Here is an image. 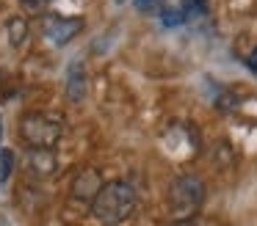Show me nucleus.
<instances>
[{
	"mask_svg": "<svg viewBox=\"0 0 257 226\" xmlns=\"http://www.w3.org/2000/svg\"><path fill=\"white\" fill-rule=\"evenodd\" d=\"M183 11L188 17H199L207 11V0H183Z\"/></svg>",
	"mask_w": 257,
	"mask_h": 226,
	"instance_id": "nucleus-11",
	"label": "nucleus"
},
{
	"mask_svg": "<svg viewBox=\"0 0 257 226\" xmlns=\"http://www.w3.org/2000/svg\"><path fill=\"white\" fill-rule=\"evenodd\" d=\"M246 64H249V69H251V72H254V75H257V47H254V50H251V53H249V58H246Z\"/></svg>",
	"mask_w": 257,
	"mask_h": 226,
	"instance_id": "nucleus-14",
	"label": "nucleus"
},
{
	"mask_svg": "<svg viewBox=\"0 0 257 226\" xmlns=\"http://www.w3.org/2000/svg\"><path fill=\"white\" fill-rule=\"evenodd\" d=\"M28 165L36 176H53L56 174V154L53 149H31L28 152Z\"/></svg>",
	"mask_w": 257,
	"mask_h": 226,
	"instance_id": "nucleus-7",
	"label": "nucleus"
},
{
	"mask_svg": "<svg viewBox=\"0 0 257 226\" xmlns=\"http://www.w3.org/2000/svg\"><path fill=\"white\" fill-rule=\"evenodd\" d=\"M174 226H216V223L207 218H183V220H174Z\"/></svg>",
	"mask_w": 257,
	"mask_h": 226,
	"instance_id": "nucleus-13",
	"label": "nucleus"
},
{
	"mask_svg": "<svg viewBox=\"0 0 257 226\" xmlns=\"http://www.w3.org/2000/svg\"><path fill=\"white\" fill-rule=\"evenodd\" d=\"M20 135H23V141L28 143L31 149H53L61 141L64 127H61V121H56L53 116L34 110V113L20 119Z\"/></svg>",
	"mask_w": 257,
	"mask_h": 226,
	"instance_id": "nucleus-3",
	"label": "nucleus"
},
{
	"mask_svg": "<svg viewBox=\"0 0 257 226\" xmlns=\"http://www.w3.org/2000/svg\"><path fill=\"white\" fill-rule=\"evenodd\" d=\"M136 204H139V193L130 182H111L102 185V190L91 201V215L102 226H122L136 212Z\"/></svg>",
	"mask_w": 257,
	"mask_h": 226,
	"instance_id": "nucleus-1",
	"label": "nucleus"
},
{
	"mask_svg": "<svg viewBox=\"0 0 257 226\" xmlns=\"http://www.w3.org/2000/svg\"><path fill=\"white\" fill-rule=\"evenodd\" d=\"M80 31H83V20H80V17H69V20H53L50 25L45 28V36L50 39L56 47H61V44L72 42Z\"/></svg>",
	"mask_w": 257,
	"mask_h": 226,
	"instance_id": "nucleus-5",
	"label": "nucleus"
},
{
	"mask_svg": "<svg viewBox=\"0 0 257 226\" xmlns=\"http://www.w3.org/2000/svg\"><path fill=\"white\" fill-rule=\"evenodd\" d=\"M116 3H124V0H116Z\"/></svg>",
	"mask_w": 257,
	"mask_h": 226,
	"instance_id": "nucleus-16",
	"label": "nucleus"
},
{
	"mask_svg": "<svg viewBox=\"0 0 257 226\" xmlns=\"http://www.w3.org/2000/svg\"><path fill=\"white\" fill-rule=\"evenodd\" d=\"M0 138H3V121H0Z\"/></svg>",
	"mask_w": 257,
	"mask_h": 226,
	"instance_id": "nucleus-15",
	"label": "nucleus"
},
{
	"mask_svg": "<svg viewBox=\"0 0 257 226\" xmlns=\"http://www.w3.org/2000/svg\"><path fill=\"white\" fill-rule=\"evenodd\" d=\"M0 182H3V174H0Z\"/></svg>",
	"mask_w": 257,
	"mask_h": 226,
	"instance_id": "nucleus-17",
	"label": "nucleus"
},
{
	"mask_svg": "<svg viewBox=\"0 0 257 226\" xmlns=\"http://www.w3.org/2000/svg\"><path fill=\"white\" fill-rule=\"evenodd\" d=\"M185 20H188V14H185L183 9H163L161 11V22L166 28H177V25H183Z\"/></svg>",
	"mask_w": 257,
	"mask_h": 226,
	"instance_id": "nucleus-9",
	"label": "nucleus"
},
{
	"mask_svg": "<svg viewBox=\"0 0 257 226\" xmlns=\"http://www.w3.org/2000/svg\"><path fill=\"white\" fill-rule=\"evenodd\" d=\"M86 91H89V75H86V66L80 61H72L67 69V77H64V94H67L69 102H83Z\"/></svg>",
	"mask_w": 257,
	"mask_h": 226,
	"instance_id": "nucleus-4",
	"label": "nucleus"
},
{
	"mask_svg": "<svg viewBox=\"0 0 257 226\" xmlns=\"http://www.w3.org/2000/svg\"><path fill=\"white\" fill-rule=\"evenodd\" d=\"M12 165H14V152L12 149H0V174H3V182L12 174Z\"/></svg>",
	"mask_w": 257,
	"mask_h": 226,
	"instance_id": "nucleus-10",
	"label": "nucleus"
},
{
	"mask_svg": "<svg viewBox=\"0 0 257 226\" xmlns=\"http://www.w3.org/2000/svg\"><path fill=\"white\" fill-rule=\"evenodd\" d=\"M100 190H102V179L94 168H83L72 182V198H78V201H94Z\"/></svg>",
	"mask_w": 257,
	"mask_h": 226,
	"instance_id": "nucleus-6",
	"label": "nucleus"
},
{
	"mask_svg": "<svg viewBox=\"0 0 257 226\" xmlns=\"http://www.w3.org/2000/svg\"><path fill=\"white\" fill-rule=\"evenodd\" d=\"M205 182L196 174H183L169 185V207H172V215L177 220L183 218H194V212L202 207L205 201Z\"/></svg>",
	"mask_w": 257,
	"mask_h": 226,
	"instance_id": "nucleus-2",
	"label": "nucleus"
},
{
	"mask_svg": "<svg viewBox=\"0 0 257 226\" xmlns=\"http://www.w3.org/2000/svg\"><path fill=\"white\" fill-rule=\"evenodd\" d=\"M136 9L144 11V14H152V11H163L166 3L163 0H136Z\"/></svg>",
	"mask_w": 257,
	"mask_h": 226,
	"instance_id": "nucleus-12",
	"label": "nucleus"
},
{
	"mask_svg": "<svg viewBox=\"0 0 257 226\" xmlns=\"http://www.w3.org/2000/svg\"><path fill=\"white\" fill-rule=\"evenodd\" d=\"M6 33H9V42H12L14 47H23V42L28 39V22H25L23 17H14V20H9Z\"/></svg>",
	"mask_w": 257,
	"mask_h": 226,
	"instance_id": "nucleus-8",
	"label": "nucleus"
}]
</instances>
